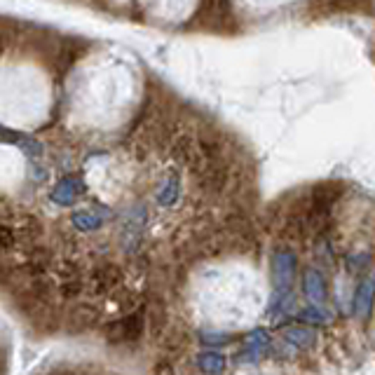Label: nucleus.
I'll use <instances>...</instances> for the list:
<instances>
[{"instance_id":"4468645a","label":"nucleus","mask_w":375,"mask_h":375,"mask_svg":"<svg viewBox=\"0 0 375 375\" xmlns=\"http://www.w3.org/2000/svg\"><path fill=\"white\" fill-rule=\"evenodd\" d=\"M200 338H202L204 345H209V347H220V345L232 343V335L220 333V331H202Z\"/></svg>"},{"instance_id":"f3484780","label":"nucleus","mask_w":375,"mask_h":375,"mask_svg":"<svg viewBox=\"0 0 375 375\" xmlns=\"http://www.w3.org/2000/svg\"><path fill=\"white\" fill-rule=\"evenodd\" d=\"M153 375H174V371H172V366L157 364V366H155V373H153Z\"/></svg>"},{"instance_id":"dca6fc26","label":"nucleus","mask_w":375,"mask_h":375,"mask_svg":"<svg viewBox=\"0 0 375 375\" xmlns=\"http://www.w3.org/2000/svg\"><path fill=\"white\" fill-rule=\"evenodd\" d=\"M347 266H350V270L364 272L366 268L371 266V254H355V256H347Z\"/></svg>"},{"instance_id":"9b49d317","label":"nucleus","mask_w":375,"mask_h":375,"mask_svg":"<svg viewBox=\"0 0 375 375\" xmlns=\"http://www.w3.org/2000/svg\"><path fill=\"white\" fill-rule=\"evenodd\" d=\"M284 338L293 345V347H298V350H307V347H312V345H314V331H310L307 326H291V328H286Z\"/></svg>"},{"instance_id":"f257e3e1","label":"nucleus","mask_w":375,"mask_h":375,"mask_svg":"<svg viewBox=\"0 0 375 375\" xmlns=\"http://www.w3.org/2000/svg\"><path fill=\"white\" fill-rule=\"evenodd\" d=\"M298 270V256L293 249L282 246L272 256V282H275V296H272L270 314L284 312L291 303V286Z\"/></svg>"},{"instance_id":"7ed1b4c3","label":"nucleus","mask_w":375,"mask_h":375,"mask_svg":"<svg viewBox=\"0 0 375 375\" xmlns=\"http://www.w3.org/2000/svg\"><path fill=\"white\" fill-rule=\"evenodd\" d=\"M83 277H85L87 293H92V296H108V293H113L122 284L124 270L120 266H115V263L104 261Z\"/></svg>"},{"instance_id":"ddd939ff","label":"nucleus","mask_w":375,"mask_h":375,"mask_svg":"<svg viewBox=\"0 0 375 375\" xmlns=\"http://www.w3.org/2000/svg\"><path fill=\"white\" fill-rule=\"evenodd\" d=\"M244 345H246V352H251V355L258 357L261 352L270 345V333L266 328H254L251 333L244 338Z\"/></svg>"},{"instance_id":"0eeeda50","label":"nucleus","mask_w":375,"mask_h":375,"mask_svg":"<svg viewBox=\"0 0 375 375\" xmlns=\"http://www.w3.org/2000/svg\"><path fill=\"white\" fill-rule=\"evenodd\" d=\"M66 323H69L76 333L78 331H87V328H92L99 323V312L90 305H78L69 312V321Z\"/></svg>"},{"instance_id":"f03ea898","label":"nucleus","mask_w":375,"mask_h":375,"mask_svg":"<svg viewBox=\"0 0 375 375\" xmlns=\"http://www.w3.org/2000/svg\"><path fill=\"white\" fill-rule=\"evenodd\" d=\"M143 326H145V312L141 307H136V310L108 321L104 326V338L110 345H127L143 335Z\"/></svg>"},{"instance_id":"39448f33","label":"nucleus","mask_w":375,"mask_h":375,"mask_svg":"<svg viewBox=\"0 0 375 375\" xmlns=\"http://www.w3.org/2000/svg\"><path fill=\"white\" fill-rule=\"evenodd\" d=\"M303 293L312 300V305H323L328 298V286L326 277L321 275L317 268H307L303 272Z\"/></svg>"},{"instance_id":"1a4fd4ad","label":"nucleus","mask_w":375,"mask_h":375,"mask_svg":"<svg viewBox=\"0 0 375 375\" xmlns=\"http://www.w3.org/2000/svg\"><path fill=\"white\" fill-rule=\"evenodd\" d=\"M155 197H157L160 207H174V204L179 202V197H181V181H179V176L169 174L167 179L160 183Z\"/></svg>"},{"instance_id":"20e7f679","label":"nucleus","mask_w":375,"mask_h":375,"mask_svg":"<svg viewBox=\"0 0 375 375\" xmlns=\"http://www.w3.org/2000/svg\"><path fill=\"white\" fill-rule=\"evenodd\" d=\"M373 305H375V277H364L355 289V296H352V312H355V317L366 321L371 317Z\"/></svg>"},{"instance_id":"6e6552de","label":"nucleus","mask_w":375,"mask_h":375,"mask_svg":"<svg viewBox=\"0 0 375 375\" xmlns=\"http://www.w3.org/2000/svg\"><path fill=\"white\" fill-rule=\"evenodd\" d=\"M104 220H106V214L97 209H80V211H73V216H71V223L83 232L99 230V227L104 225Z\"/></svg>"},{"instance_id":"9d476101","label":"nucleus","mask_w":375,"mask_h":375,"mask_svg":"<svg viewBox=\"0 0 375 375\" xmlns=\"http://www.w3.org/2000/svg\"><path fill=\"white\" fill-rule=\"evenodd\" d=\"M227 369V359L220 352H202L197 355V371L202 375H223Z\"/></svg>"},{"instance_id":"f8f14e48","label":"nucleus","mask_w":375,"mask_h":375,"mask_svg":"<svg viewBox=\"0 0 375 375\" xmlns=\"http://www.w3.org/2000/svg\"><path fill=\"white\" fill-rule=\"evenodd\" d=\"M298 319L303 323H310V326H323V323L331 321V314L321 305H307L298 310Z\"/></svg>"},{"instance_id":"423d86ee","label":"nucleus","mask_w":375,"mask_h":375,"mask_svg":"<svg viewBox=\"0 0 375 375\" xmlns=\"http://www.w3.org/2000/svg\"><path fill=\"white\" fill-rule=\"evenodd\" d=\"M83 190H85L83 183H80L78 179L66 176V179H61L56 183L52 193H49V200H52L54 204H59V207H69V204H73L80 195H83Z\"/></svg>"},{"instance_id":"2eb2a0df","label":"nucleus","mask_w":375,"mask_h":375,"mask_svg":"<svg viewBox=\"0 0 375 375\" xmlns=\"http://www.w3.org/2000/svg\"><path fill=\"white\" fill-rule=\"evenodd\" d=\"M19 237H14V232L10 230V227H0V256L10 254L12 246L17 244Z\"/></svg>"}]
</instances>
